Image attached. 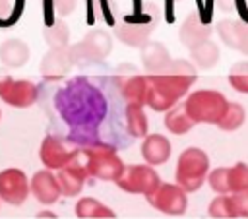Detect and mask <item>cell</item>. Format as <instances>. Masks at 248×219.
Returning <instances> with one entry per match:
<instances>
[{
	"instance_id": "obj_1",
	"label": "cell",
	"mask_w": 248,
	"mask_h": 219,
	"mask_svg": "<svg viewBox=\"0 0 248 219\" xmlns=\"http://www.w3.org/2000/svg\"><path fill=\"white\" fill-rule=\"evenodd\" d=\"M198 79L196 66L188 60H170V64L159 72L147 76V101L145 105L151 107L155 112H165L174 107L192 83Z\"/></svg>"
},
{
	"instance_id": "obj_2",
	"label": "cell",
	"mask_w": 248,
	"mask_h": 219,
	"mask_svg": "<svg viewBox=\"0 0 248 219\" xmlns=\"http://www.w3.org/2000/svg\"><path fill=\"white\" fill-rule=\"evenodd\" d=\"M186 110L196 124H217L225 114L229 101L221 91L215 89H198L190 91L186 101Z\"/></svg>"
},
{
	"instance_id": "obj_3",
	"label": "cell",
	"mask_w": 248,
	"mask_h": 219,
	"mask_svg": "<svg viewBox=\"0 0 248 219\" xmlns=\"http://www.w3.org/2000/svg\"><path fill=\"white\" fill-rule=\"evenodd\" d=\"M209 172V157L200 147H186L176 161V184L182 186L188 194L202 188L207 180Z\"/></svg>"
},
{
	"instance_id": "obj_4",
	"label": "cell",
	"mask_w": 248,
	"mask_h": 219,
	"mask_svg": "<svg viewBox=\"0 0 248 219\" xmlns=\"http://www.w3.org/2000/svg\"><path fill=\"white\" fill-rule=\"evenodd\" d=\"M85 169L89 176L99 180H112L116 182L124 171V163L116 149L108 143H93L85 149Z\"/></svg>"
},
{
	"instance_id": "obj_5",
	"label": "cell",
	"mask_w": 248,
	"mask_h": 219,
	"mask_svg": "<svg viewBox=\"0 0 248 219\" xmlns=\"http://www.w3.org/2000/svg\"><path fill=\"white\" fill-rule=\"evenodd\" d=\"M143 17L145 21H120L114 27V35L118 41H122L128 47L141 48L147 41L151 31L159 25L161 21V10L153 4H143Z\"/></svg>"
},
{
	"instance_id": "obj_6",
	"label": "cell",
	"mask_w": 248,
	"mask_h": 219,
	"mask_svg": "<svg viewBox=\"0 0 248 219\" xmlns=\"http://www.w3.org/2000/svg\"><path fill=\"white\" fill-rule=\"evenodd\" d=\"M161 184L159 172L153 169V165H126L122 174L116 180V186L128 194H143L147 196Z\"/></svg>"
},
{
	"instance_id": "obj_7",
	"label": "cell",
	"mask_w": 248,
	"mask_h": 219,
	"mask_svg": "<svg viewBox=\"0 0 248 219\" xmlns=\"http://www.w3.org/2000/svg\"><path fill=\"white\" fill-rule=\"evenodd\" d=\"M147 203L165 215H182L188 209V192L170 182H161L147 196Z\"/></svg>"
},
{
	"instance_id": "obj_8",
	"label": "cell",
	"mask_w": 248,
	"mask_h": 219,
	"mask_svg": "<svg viewBox=\"0 0 248 219\" xmlns=\"http://www.w3.org/2000/svg\"><path fill=\"white\" fill-rule=\"evenodd\" d=\"M112 50V39L105 31H91L79 45L70 50L72 60H103Z\"/></svg>"
},
{
	"instance_id": "obj_9",
	"label": "cell",
	"mask_w": 248,
	"mask_h": 219,
	"mask_svg": "<svg viewBox=\"0 0 248 219\" xmlns=\"http://www.w3.org/2000/svg\"><path fill=\"white\" fill-rule=\"evenodd\" d=\"M172 153V145L169 141V138H165L163 134H147L143 136L141 141V157L145 159V163L159 167L163 163H167L170 159Z\"/></svg>"
},
{
	"instance_id": "obj_10",
	"label": "cell",
	"mask_w": 248,
	"mask_h": 219,
	"mask_svg": "<svg viewBox=\"0 0 248 219\" xmlns=\"http://www.w3.org/2000/svg\"><path fill=\"white\" fill-rule=\"evenodd\" d=\"M211 33H213V29H211L207 23H203V21L198 17V14H190V16L182 21V25H180V29H178V39H180V43H182L186 48H194V47H198L200 43L207 41V39L211 37Z\"/></svg>"
},
{
	"instance_id": "obj_11",
	"label": "cell",
	"mask_w": 248,
	"mask_h": 219,
	"mask_svg": "<svg viewBox=\"0 0 248 219\" xmlns=\"http://www.w3.org/2000/svg\"><path fill=\"white\" fill-rule=\"evenodd\" d=\"M170 60L172 58H170L167 47L163 43H159V41H147L141 47V62H143V68L149 74L163 72L170 64Z\"/></svg>"
},
{
	"instance_id": "obj_12",
	"label": "cell",
	"mask_w": 248,
	"mask_h": 219,
	"mask_svg": "<svg viewBox=\"0 0 248 219\" xmlns=\"http://www.w3.org/2000/svg\"><path fill=\"white\" fill-rule=\"evenodd\" d=\"M89 176L85 165H68L60 171L58 174V186L60 192H64L66 196H76L81 192L85 178Z\"/></svg>"
},
{
	"instance_id": "obj_13",
	"label": "cell",
	"mask_w": 248,
	"mask_h": 219,
	"mask_svg": "<svg viewBox=\"0 0 248 219\" xmlns=\"http://www.w3.org/2000/svg\"><path fill=\"white\" fill-rule=\"evenodd\" d=\"M120 95L124 97L126 105H141L145 107L147 101V76L132 74L120 83Z\"/></svg>"
},
{
	"instance_id": "obj_14",
	"label": "cell",
	"mask_w": 248,
	"mask_h": 219,
	"mask_svg": "<svg viewBox=\"0 0 248 219\" xmlns=\"http://www.w3.org/2000/svg\"><path fill=\"white\" fill-rule=\"evenodd\" d=\"M165 128L174 134V136H182V134H188L192 128H194V120L190 118L188 110H186V105L184 103H176L174 107H170L169 110H165V120H163Z\"/></svg>"
},
{
	"instance_id": "obj_15",
	"label": "cell",
	"mask_w": 248,
	"mask_h": 219,
	"mask_svg": "<svg viewBox=\"0 0 248 219\" xmlns=\"http://www.w3.org/2000/svg\"><path fill=\"white\" fill-rule=\"evenodd\" d=\"M124 118H126V130L130 136H134V138L147 136L149 120H147V114L141 105H126Z\"/></svg>"
},
{
	"instance_id": "obj_16",
	"label": "cell",
	"mask_w": 248,
	"mask_h": 219,
	"mask_svg": "<svg viewBox=\"0 0 248 219\" xmlns=\"http://www.w3.org/2000/svg\"><path fill=\"white\" fill-rule=\"evenodd\" d=\"M219 56H221L219 47H217L215 43H211L209 39L203 41V43H200L198 47L190 48V58H192L194 66H196V68H202V70L213 68V66L219 62Z\"/></svg>"
},
{
	"instance_id": "obj_17",
	"label": "cell",
	"mask_w": 248,
	"mask_h": 219,
	"mask_svg": "<svg viewBox=\"0 0 248 219\" xmlns=\"http://www.w3.org/2000/svg\"><path fill=\"white\" fill-rule=\"evenodd\" d=\"M248 23H244L242 19H221L217 23V33L221 37V41L229 47V48H234L238 50L240 47V39H242V33L246 29Z\"/></svg>"
},
{
	"instance_id": "obj_18",
	"label": "cell",
	"mask_w": 248,
	"mask_h": 219,
	"mask_svg": "<svg viewBox=\"0 0 248 219\" xmlns=\"http://www.w3.org/2000/svg\"><path fill=\"white\" fill-rule=\"evenodd\" d=\"M72 159V153L64 147L62 141L58 140H46L43 145V161L52 167V169H60L64 165H68Z\"/></svg>"
},
{
	"instance_id": "obj_19",
	"label": "cell",
	"mask_w": 248,
	"mask_h": 219,
	"mask_svg": "<svg viewBox=\"0 0 248 219\" xmlns=\"http://www.w3.org/2000/svg\"><path fill=\"white\" fill-rule=\"evenodd\" d=\"M35 194L41 202L45 203H52L56 202L58 194H60V186H58V178H54L50 172H39L35 176Z\"/></svg>"
},
{
	"instance_id": "obj_20",
	"label": "cell",
	"mask_w": 248,
	"mask_h": 219,
	"mask_svg": "<svg viewBox=\"0 0 248 219\" xmlns=\"http://www.w3.org/2000/svg\"><path fill=\"white\" fill-rule=\"evenodd\" d=\"M246 120V110L240 103L236 101H229V107L225 110V114L221 116V120L217 122V126L223 130V132H234L238 130Z\"/></svg>"
},
{
	"instance_id": "obj_21",
	"label": "cell",
	"mask_w": 248,
	"mask_h": 219,
	"mask_svg": "<svg viewBox=\"0 0 248 219\" xmlns=\"http://www.w3.org/2000/svg\"><path fill=\"white\" fill-rule=\"evenodd\" d=\"M76 215L78 217H97V219H110V217H116V213L110 209V207H107V205H103L101 202H97V200H93V198H83V200H79L78 202V205H76Z\"/></svg>"
},
{
	"instance_id": "obj_22",
	"label": "cell",
	"mask_w": 248,
	"mask_h": 219,
	"mask_svg": "<svg viewBox=\"0 0 248 219\" xmlns=\"http://www.w3.org/2000/svg\"><path fill=\"white\" fill-rule=\"evenodd\" d=\"M45 78H50V79H56V78H62L68 68H70V56L64 52V50H54L48 54V58H45Z\"/></svg>"
},
{
	"instance_id": "obj_23",
	"label": "cell",
	"mask_w": 248,
	"mask_h": 219,
	"mask_svg": "<svg viewBox=\"0 0 248 219\" xmlns=\"http://www.w3.org/2000/svg\"><path fill=\"white\" fill-rule=\"evenodd\" d=\"M207 213L213 219H231V217H234L232 203H231V194H217L211 200V203L207 207Z\"/></svg>"
},
{
	"instance_id": "obj_24",
	"label": "cell",
	"mask_w": 248,
	"mask_h": 219,
	"mask_svg": "<svg viewBox=\"0 0 248 219\" xmlns=\"http://www.w3.org/2000/svg\"><path fill=\"white\" fill-rule=\"evenodd\" d=\"M248 188V165L238 161L229 167V194Z\"/></svg>"
},
{
	"instance_id": "obj_25",
	"label": "cell",
	"mask_w": 248,
	"mask_h": 219,
	"mask_svg": "<svg viewBox=\"0 0 248 219\" xmlns=\"http://www.w3.org/2000/svg\"><path fill=\"white\" fill-rule=\"evenodd\" d=\"M229 85L238 93H248V62H238L231 68Z\"/></svg>"
},
{
	"instance_id": "obj_26",
	"label": "cell",
	"mask_w": 248,
	"mask_h": 219,
	"mask_svg": "<svg viewBox=\"0 0 248 219\" xmlns=\"http://www.w3.org/2000/svg\"><path fill=\"white\" fill-rule=\"evenodd\" d=\"M207 184L215 194H229V167H217L209 171Z\"/></svg>"
},
{
	"instance_id": "obj_27",
	"label": "cell",
	"mask_w": 248,
	"mask_h": 219,
	"mask_svg": "<svg viewBox=\"0 0 248 219\" xmlns=\"http://www.w3.org/2000/svg\"><path fill=\"white\" fill-rule=\"evenodd\" d=\"M231 203H232L234 217H248V188L240 192H232Z\"/></svg>"
},
{
	"instance_id": "obj_28",
	"label": "cell",
	"mask_w": 248,
	"mask_h": 219,
	"mask_svg": "<svg viewBox=\"0 0 248 219\" xmlns=\"http://www.w3.org/2000/svg\"><path fill=\"white\" fill-rule=\"evenodd\" d=\"M48 39H50V43H52L54 47H64V45L68 43V27H66L64 23H56V25L52 27Z\"/></svg>"
},
{
	"instance_id": "obj_29",
	"label": "cell",
	"mask_w": 248,
	"mask_h": 219,
	"mask_svg": "<svg viewBox=\"0 0 248 219\" xmlns=\"http://www.w3.org/2000/svg\"><path fill=\"white\" fill-rule=\"evenodd\" d=\"M52 4H54V10H56L60 16H66V14H70V12L74 10L76 0H52Z\"/></svg>"
},
{
	"instance_id": "obj_30",
	"label": "cell",
	"mask_w": 248,
	"mask_h": 219,
	"mask_svg": "<svg viewBox=\"0 0 248 219\" xmlns=\"http://www.w3.org/2000/svg\"><path fill=\"white\" fill-rule=\"evenodd\" d=\"M238 50H240L242 54H246V56H248V25H246V29H244V33H242V39H240V47H238Z\"/></svg>"
},
{
	"instance_id": "obj_31",
	"label": "cell",
	"mask_w": 248,
	"mask_h": 219,
	"mask_svg": "<svg viewBox=\"0 0 248 219\" xmlns=\"http://www.w3.org/2000/svg\"><path fill=\"white\" fill-rule=\"evenodd\" d=\"M217 6L223 10V12H231L234 8V0H217Z\"/></svg>"
}]
</instances>
